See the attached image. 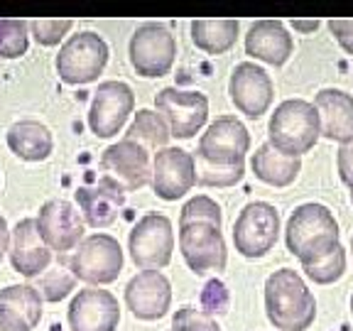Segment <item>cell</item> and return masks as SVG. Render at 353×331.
Segmentation results:
<instances>
[{
    "instance_id": "obj_1",
    "label": "cell",
    "mask_w": 353,
    "mask_h": 331,
    "mask_svg": "<svg viewBox=\"0 0 353 331\" xmlns=\"http://www.w3.org/2000/svg\"><path fill=\"white\" fill-rule=\"evenodd\" d=\"M265 312L275 329L307 331L316 319V299L297 270L282 268L265 282Z\"/></svg>"
},
{
    "instance_id": "obj_2",
    "label": "cell",
    "mask_w": 353,
    "mask_h": 331,
    "mask_svg": "<svg viewBox=\"0 0 353 331\" xmlns=\"http://www.w3.org/2000/svg\"><path fill=\"white\" fill-rule=\"evenodd\" d=\"M339 236H341L339 221L334 219L331 209L324 204H314V201L297 206L285 228L287 250L302 265L316 263L336 245H341Z\"/></svg>"
},
{
    "instance_id": "obj_3",
    "label": "cell",
    "mask_w": 353,
    "mask_h": 331,
    "mask_svg": "<svg viewBox=\"0 0 353 331\" xmlns=\"http://www.w3.org/2000/svg\"><path fill=\"white\" fill-rule=\"evenodd\" d=\"M268 138L277 152L287 157H302L321 138L319 113L304 99L282 101L270 118Z\"/></svg>"
},
{
    "instance_id": "obj_4",
    "label": "cell",
    "mask_w": 353,
    "mask_h": 331,
    "mask_svg": "<svg viewBox=\"0 0 353 331\" xmlns=\"http://www.w3.org/2000/svg\"><path fill=\"white\" fill-rule=\"evenodd\" d=\"M74 277L88 285H110L116 282L123 270V248L121 243L108 233H94L83 238L69 258Z\"/></svg>"
},
{
    "instance_id": "obj_5",
    "label": "cell",
    "mask_w": 353,
    "mask_h": 331,
    "mask_svg": "<svg viewBox=\"0 0 353 331\" xmlns=\"http://www.w3.org/2000/svg\"><path fill=\"white\" fill-rule=\"evenodd\" d=\"M108 64V44L96 32H79L57 54V74L64 83L81 86L99 79Z\"/></svg>"
},
{
    "instance_id": "obj_6",
    "label": "cell",
    "mask_w": 353,
    "mask_h": 331,
    "mask_svg": "<svg viewBox=\"0 0 353 331\" xmlns=\"http://www.w3.org/2000/svg\"><path fill=\"white\" fill-rule=\"evenodd\" d=\"M280 238V211L268 201H250L233 223V245L243 258H263Z\"/></svg>"
},
{
    "instance_id": "obj_7",
    "label": "cell",
    "mask_w": 353,
    "mask_h": 331,
    "mask_svg": "<svg viewBox=\"0 0 353 331\" xmlns=\"http://www.w3.org/2000/svg\"><path fill=\"white\" fill-rule=\"evenodd\" d=\"M132 263L140 270H162L172 260L174 250V231L165 214H148L132 226L128 238Z\"/></svg>"
},
{
    "instance_id": "obj_8",
    "label": "cell",
    "mask_w": 353,
    "mask_h": 331,
    "mask_svg": "<svg viewBox=\"0 0 353 331\" xmlns=\"http://www.w3.org/2000/svg\"><path fill=\"white\" fill-rule=\"evenodd\" d=\"M248 150H250L248 128L233 116H221L201 135L194 160H201L206 165H216V167H233L245 162Z\"/></svg>"
},
{
    "instance_id": "obj_9",
    "label": "cell",
    "mask_w": 353,
    "mask_h": 331,
    "mask_svg": "<svg viewBox=\"0 0 353 331\" xmlns=\"http://www.w3.org/2000/svg\"><path fill=\"white\" fill-rule=\"evenodd\" d=\"M176 59V39L160 22H145L130 37V64L143 79L170 74Z\"/></svg>"
},
{
    "instance_id": "obj_10",
    "label": "cell",
    "mask_w": 353,
    "mask_h": 331,
    "mask_svg": "<svg viewBox=\"0 0 353 331\" xmlns=\"http://www.w3.org/2000/svg\"><path fill=\"white\" fill-rule=\"evenodd\" d=\"M154 106L170 128V138H194L209 118V99L199 91H182V88L172 86L162 88L160 94L154 96Z\"/></svg>"
},
{
    "instance_id": "obj_11",
    "label": "cell",
    "mask_w": 353,
    "mask_h": 331,
    "mask_svg": "<svg viewBox=\"0 0 353 331\" xmlns=\"http://www.w3.org/2000/svg\"><path fill=\"white\" fill-rule=\"evenodd\" d=\"M135 108V94L123 81H103L94 91L88 108V128L96 138H113Z\"/></svg>"
},
{
    "instance_id": "obj_12",
    "label": "cell",
    "mask_w": 353,
    "mask_h": 331,
    "mask_svg": "<svg viewBox=\"0 0 353 331\" xmlns=\"http://www.w3.org/2000/svg\"><path fill=\"white\" fill-rule=\"evenodd\" d=\"M101 172L105 179L123 189V192H138L145 184H150L152 165H150V152L140 148L132 140H118L101 154Z\"/></svg>"
},
{
    "instance_id": "obj_13",
    "label": "cell",
    "mask_w": 353,
    "mask_h": 331,
    "mask_svg": "<svg viewBox=\"0 0 353 331\" xmlns=\"http://www.w3.org/2000/svg\"><path fill=\"white\" fill-rule=\"evenodd\" d=\"M179 250L189 270L204 275L211 270H223L228 263L226 241L221 228L211 223H187L179 226Z\"/></svg>"
},
{
    "instance_id": "obj_14",
    "label": "cell",
    "mask_w": 353,
    "mask_h": 331,
    "mask_svg": "<svg viewBox=\"0 0 353 331\" xmlns=\"http://www.w3.org/2000/svg\"><path fill=\"white\" fill-rule=\"evenodd\" d=\"M34 223L44 245L59 255H66L83 241V219L79 216L77 206L64 199H52L42 204Z\"/></svg>"
},
{
    "instance_id": "obj_15",
    "label": "cell",
    "mask_w": 353,
    "mask_h": 331,
    "mask_svg": "<svg viewBox=\"0 0 353 331\" xmlns=\"http://www.w3.org/2000/svg\"><path fill=\"white\" fill-rule=\"evenodd\" d=\"M152 182L154 194L165 201L182 199L196 184V165L194 154L182 148H162L154 152L152 160Z\"/></svg>"
},
{
    "instance_id": "obj_16",
    "label": "cell",
    "mask_w": 353,
    "mask_h": 331,
    "mask_svg": "<svg viewBox=\"0 0 353 331\" xmlns=\"http://www.w3.org/2000/svg\"><path fill=\"white\" fill-rule=\"evenodd\" d=\"M228 94L241 113H245L248 118H260L272 106L275 86H272L270 74L265 72L263 66L253 64V61H241L231 74Z\"/></svg>"
},
{
    "instance_id": "obj_17",
    "label": "cell",
    "mask_w": 353,
    "mask_h": 331,
    "mask_svg": "<svg viewBox=\"0 0 353 331\" xmlns=\"http://www.w3.org/2000/svg\"><path fill=\"white\" fill-rule=\"evenodd\" d=\"M121 324V304L108 290L86 287L69 304L72 331H116Z\"/></svg>"
},
{
    "instance_id": "obj_18",
    "label": "cell",
    "mask_w": 353,
    "mask_h": 331,
    "mask_svg": "<svg viewBox=\"0 0 353 331\" xmlns=\"http://www.w3.org/2000/svg\"><path fill=\"white\" fill-rule=\"evenodd\" d=\"M125 304L143 321H157L170 312L172 285L160 270H143L125 287Z\"/></svg>"
},
{
    "instance_id": "obj_19",
    "label": "cell",
    "mask_w": 353,
    "mask_h": 331,
    "mask_svg": "<svg viewBox=\"0 0 353 331\" xmlns=\"http://www.w3.org/2000/svg\"><path fill=\"white\" fill-rule=\"evenodd\" d=\"M8 253H10L12 270L20 272L22 277H39L52 263V250L39 238L34 219L17 221V226L12 228Z\"/></svg>"
},
{
    "instance_id": "obj_20",
    "label": "cell",
    "mask_w": 353,
    "mask_h": 331,
    "mask_svg": "<svg viewBox=\"0 0 353 331\" xmlns=\"http://www.w3.org/2000/svg\"><path fill=\"white\" fill-rule=\"evenodd\" d=\"M319 113L321 138L339 145L353 143V96L341 88H321L312 103Z\"/></svg>"
},
{
    "instance_id": "obj_21",
    "label": "cell",
    "mask_w": 353,
    "mask_h": 331,
    "mask_svg": "<svg viewBox=\"0 0 353 331\" xmlns=\"http://www.w3.org/2000/svg\"><path fill=\"white\" fill-rule=\"evenodd\" d=\"M77 204L91 228H108L116 223L118 211L125 204V192L110 179L101 177L91 187L77 189Z\"/></svg>"
},
{
    "instance_id": "obj_22",
    "label": "cell",
    "mask_w": 353,
    "mask_h": 331,
    "mask_svg": "<svg viewBox=\"0 0 353 331\" xmlns=\"http://www.w3.org/2000/svg\"><path fill=\"white\" fill-rule=\"evenodd\" d=\"M245 52L270 66H282L294 52V39L280 20H258L245 34Z\"/></svg>"
},
{
    "instance_id": "obj_23",
    "label": "cell",
    "mask_w": 353,
    "mask_h": 331,
    "mask_svg": "<svg viewBox=\"0 0 353 331\" xmlns=\"http://www.w3.org/2000/svg\"><path fill=\"white\" fill-rule=\"evenodd\" d=\"M8 148L25 162H42L54 150V138L39 121H20L8 130Z\"/></svg>"
},
{
    "instance_id": "obj_24",
    "label": "cell",
    "mask_w": 353,
    "mask_h": 331,
    "mask_svg": "<svg viewBox=\"0 0 353 331\" xmlns=\"http://www.w3.org/2000/svg\"><path fill=\"white\" fill-rule=\"evenodd\" d=\"M250 167H253L255 177H258L260 182L282 189V187H290L299 177V172H302V160H299V157H287V154L277 152L270 143H265L255 150Z\"/></svg>"
},
{
    "instance_id": "obj_25",
    "label": "cell",
    "mask_w": 353,
    "mask_h": 331,
    "mask_svg": "<svg viewBox=\"0 0 353 331\" xmlns=\"http://www.w3.org/2000/svg\"><path fill=\"white\" fill-rule=\"evenodd\" d=\"M238 20L233 17H219V20H194L192 22V42L206 54H226L236 47L238 39Z\"/></svg>"
},
{
    "instance_id": "obj_26",
    "label": "cell",
    "mask_w": 353,
    "mask_h": 331,
    "mask_svg": "<svg viewBox=\"0 0 353 331\" xmlns=\"http://www.w3.org/2000/svg\"><path fill=\"white\" fill-rule=\"evenodd\" d=\"M125 140L138 143L148 152L150 150H162L167 148V140H170V128H167V123L162 121V116L157 110L143 108L135 113V121L128 128Z\"/></svg>"
},
{
    "instance_id": "obj_27",
    "label": "cell",
    "mask_w": 353,
    "mask_h": 331,
    "mask_svg": "<svg viewBox=\"0 0 353 331\" xmlns=\"http://www.w3.org/2000/svg\"><path fill=\"white\" fill-rule=\"evenodd\" d=\"M0 307L20 317L30 329H34L42 319V297L32 285H10L0 290Z\"/></svg>"
},
{
    "instance_id": "obj_28",
    "label": "cell",
    "mask_w": 353,
    "mask_h": 331,
    "mask_svg": "<svg viewBox=\"0 0 353 331\" xmlns=\"http://www.w3.org/2000/svg\"><path fill=\"white\" fill-rule=\"evenodd\" d=\"M74 282H77V277H74L72 268H69V258L61 255L59 263L52 270H44L39 275V287H34V290L47 302H59L74 290Z\"/></svg>"
},
{
    "instance_id": "obj_29",
    "label": "cell",
    "mask_w": 353,
    "mask_h": 331,
    "mask_svg": "<svg viewBox=\"0 0 353 331\" xmlns=\"http://www.w3.org/2000/svg\"><path fill=\"white\" fill-rule=\"evenodd\" d=\"M304 275L314 285H334L336 280H341L343 272H346V248L336 245L329 255H324L316 263L302 265Z\"/></svg>"
},
{
    "instance_id": "obj_30",
    "label": "cell",
    "mask_w": 353,
    "mask_h": 331,
    "mask_svg": "<svg viewBox=\"0 0 353 331\" xmlns=\"http://www.w3.org/2000/svg\"><path fill=\"white\" fill-rule=\"evenodd\" d=\"M30 28L25 20L0 17V59H17L28 52Z\"/></svg>"
},
{
    "instance_id": "obj_31",
    "label": "cell",
    "mask_w": 353,
    "mask_h": 331,
    "mask_svg": "<svg viewBox=\"0 0 353 331\" xmlns=\"http://www.w3.org/2000/svg\"><path fill=\"white\" fill-rule=\"evenodd\" d=\"M187 223H211V226L221 228V223H223L221 206L209 197L189 199L182 206V214H179V226H187Z\"/></svg>"
},
{
    "instance_id": "obj_32",
    "label": "cell",
    "mask_w": 353,
    "mask_h": 331,
    "mask_svg": "<svg viewBox=\"0 0 353 331\" xmlns=\"http://www.w3.org/2000/svg\"><path fill=\"white\" fill-rule=\"evenodd\" d=\"M194 165H196V184H201V187H233L245 174V162L233 167H216L206 165L201 160H194Z\"/></svg>"
},
{
    "instance_id": "obj_33",
    "label": "cell",
    "mask_w": 353,
    "mask_h": 331,
    "mask_svg": "<svg viewBox=\"0 0 353 331\" xmlns=\"http://www.w3.org/2000/svg\"><path fill=\"white\" fill-rule=\"evenodd\" d=\"M28 28H30V34L37 39V44H42V47H54V44H59L61 39H64V34L74 28V20H69V17H61V20H57V17H39V20L28 22Z\"/></svg>"
},
{
    "instance_id": "obj_34",
    "label": "cell",
    "mask_w": 353,
    "mask_h": 331,
    "mask_svg": "<svg viewBox=\"0 0 353 331\" xmlns=\"http://www.w3.org/2000/svg\"><path fill=\"white\" fill-rule=\"evenodd\" d=\"M172 331H221V326L204 309L182 307L176 309L174 319H172Z\"/></svg>"
},
{
    "instance_id": "obj_35",
    "label": "cell",
    "mask_w": 353,
    "mask_h": 331,
    "mask_svg": "<svg viewBox=\"0 0 353 331\" xmlns=\"http://www.w3.org/2000/svg\"><path fill=\"white\" fill-rule=\"evenodd\" d=\"M329 30L334 34L341 50L346 54H353V20H346V17H336V20H329Z\"/></svg>"
},
{
    "instance_id": "obj_36",
    "label": "cell",
    "mask_w": 353,
    "mask_h": 331,
    "mask_svg": "<svg viewBox=\"0 0 353 331\" xmlns=\"http://www.w3.org/2000/svg\"><path fill=\"white\" fill-rule=\"evenodd\" d=\"M336 165H339V177H341V182L348 187V184L353 182V143H346L339 148Z\"/></svg>"
},
{
    "instance_id": "obj_37",
    "label": "cell",
    "mask_w": 353,
    "mask_h": 331,
    "mask_svg": "<svg viewBox=\"0 0 353 331\" xmlns=\"http://www.w3.org/2000/svg\"><path fill=\"white\" fill-rule=\"evenodd\" d=\"M0 331H32V329H30L20 317L8 312L6 307H0Z\"/></svg>"
},
{
    "instance_id": "obj_38",
    "label": "cell",
    "mask_w": 353,
    "mask_h": 331,
    "mask_svg": "<svg viewBox=\"0 0 353 331\" xmlns=\"http://www.w3.org/2000/svg\"><path fill=\"white\" fill-rule=\"evenodd\" d=\"M8 248H10V228H8V221L0 216V260L8 253Z\"/></svg>"
},
{
    "instance_id": "obj_39",
    "label": "cell",
    "mask_w": 353,
    "mask_h": 331,
    "mask_svg": "<svg viewBox=\"0 0 353 331\" xmlns=\"http://www.w3.org/2000/svg\"><path fill=\"white\" fill-rule=\"evenodd\" d=\"M319 25H321L319 20H292V28L297 30V32H302V34L314 32V30L319 28Z\"/></svg>"
},
{
    "instance_id": "obj_40",
    "label": "cell",
    "mask_w": 353,
    "mask_h": 331,
    "mask_svg": "<svg viewBox=\"0 0 353 331\" xmlns=\"http://www.w3.org/2000/svg\"><path fill=\"white\" fill-rule=\"evenodd\" d=\"M348 189H351V204H353V182L348 184Z\"/></svg>"
},
{
    "instance_id": "obj_41",
    "label": "cell",
    "mask_w": 353,
    "mask_h": 331,
    "mask_svg": "<svg viewBox=\"0 0 353 331\" xmlns=\"http://www.w3.org/2000/svg\"><path fill=\"white\" fill-rule=\"evenodd\" d=\"M351 314H353V294H351Z\"/></svg>"
},
{
    "instance_id": "obj_42",
    "label": "cell",
    "mask_w": 353,
    "mask_h": 331,
    "mask_svg": "<svg viewBox=\"0 0 353 331\" xmlns=\"http://www.w3.org/2000/svg\"><path fill=\"white\" fill-rule=\"evenodd\" d=\"M351 250H353V236H351Z\"/></svg>"
},
{
    "instance_id": "obj_43",
    "label": "cell",
    "mask_w": 353,
    "mask_h": 331,
    "mask_svg": "<svg viewBox=\"0 0 353 331\" xmlns=\"http://www.w3.org/2000/svg\"><path fill=\"white\" fill-rule=\"evenodd\" d=\"M170 331H172V329H170Z\"/></svg>"
}]
</instances>
